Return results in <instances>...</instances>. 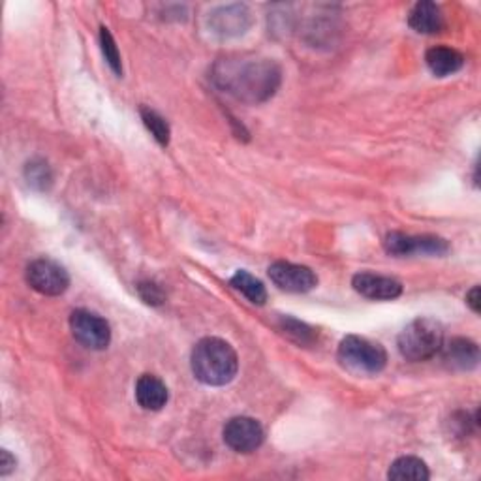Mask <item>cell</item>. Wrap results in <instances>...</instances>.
<instances>
[{"mask_svg": "<svg viewBox=\"0 0 481 481\" xmlns=\"http://www.w3.org/2000/svg\"><path fill=\"white\" fill-rule=\"evenodd\" d=\"M215 83L245 104H261L277 93L282 70L269 58H226L213 68Z\"/></svg>", "mask_w": 481, "mask_h": 481, "instance_id": "cell-1", "label": "cell"}, {"mask_svg": "<svg viewBox=\"0 0 481 481\" xmlns=\"http://www.w3.org/2000/svg\"><path fill=\"white\" fill-rule=\"evenodd\" d=\"M190 365L196 380L205 385L219 387L235 378L239 357L230 343L217 337H205L194 346Z\"/></svg>", "mask_w": 481, "mask_h": 481, "instance_id": "cell-2", "label": "cell"}, {"mask_svg": "<svg viewBox=\"0 0 481 481\" xmlns=\"http://www.w3.org/2000/svg\"><path fill=\"white\" fill-rule=\"evenodd\" d=\"M444 344V327L435 318L412 320L397 339L399 352L404 359L419 363L435 357Z\"/></svg>", "mask_w": 481, "mask_h": 481, "instance_id": "cell-3", "label": "cell"}, {"mask_svg": "<svg viewBox=\"0 0 481 481\" xmlns=\"http://www.w3.org/2000/svg\"><path fill=\"white\" fill-rule=\"evenodd\" d=\"M337 359L355 376H376L387 365L385 350L378 343L357 335H348L341 341Z\"/></svg>", "mask_w": 481, "mask_h": 481, "instance_id": "cell-4", "label": "cell"}, {"mask_svg": "<svg viewBox=\"0 0 481 481\" xmlns=\"http://www.w3.org/2000/svg\"><path fill=\"white\" fill-rule=\"evenodd\" d=\"M384 251L395 258L406 256H445L449 243L438 235H408L391 231L384 239Z\"/></svg>", "mask_w": 481, "mask_h": 481, "instance_id": "cell-5", "label": "cell"}, {"mask_svg": "<svg viewBox=\"0 0 481 481\" xmlns=\"http://www.w3.org/2000/svg\"><path fill=\"white\" fill-rule=\"evenodd\" d=\"M26 282L35 292L49 297L63 295L70 286L68 271L47 258L35 260L26 267Z\"/></svg>", "mask_w": 481, "mask_h": 481, "instance_id": "cell-6", "label": "cell"}, {"mask_svg": "<svg viewBox=\"0 0 481 481\" xmlns=\"http://www.w3.org/2000/svg\"><path fill=\"white\" fill-rule=\"evenodd\" d=\"M70 329L74 339L88 350H106L111 343L109 323L100 314L87 309L72 312Z\"/></svg>", "mask_w": 481, "mask_h": 481, "instance_id": "cell-7", "label": "cell"}, {"mask_svg": "<svg viewBox=\"0 0 481 481\" xmlns=\"http://www.w3.org/2000/svg\"><path fill=\"white\" fill-rule=\"evenodd\" d=\"M222 435L226 445L237 451V454H252V451H256L263 444L265 438L260 421L249 415L231 417L224 425Z\"/></svg>", "mask_w": 481, "mask_h": 481, "instance_id": "cell-8", "label": "cell"}, {"mask_svg": "<svg viewBox=\"0 0 481 481\" xmlns=\"http://www.w3.org/2000/svg\"><path fill=\"white\" fill-rule=\"evenodd\" d=\"M269 279L277 288L290 293H307L318 286V277L311 267L290 261L271 263Z\"/></svg>", "mask_w": 481, "mask_h": 481, "instance_id": "cell-9", "label": "cell"}, {"mask_svg": "<svg viewBox=\"0 0 481 481\" xmlns=\"http://www.w3.org/2000/svg\"><path fill=\"white\" fill-rule=\"evenodd\" d=\"M251 25H252L251 12L247 6H240V5L219 8L217 12H213V15L209 17L210 30L222 38H233L239 35H245Z\"/></svg>", "mask_w": 481, "mask_h": 481, "instance_id": "cell-10", "label": "cell"}, {"mask_svg": "<svg viewBox=\"0 0 481 481\" xmlns=\"http://www.w3.org/2000/svg\"><path fill=\"white\" fill-rule=\"evenodd\" d=\"M353 290L373 301H391L403 293V284L397 279L376 275V273H357L352 279Z\"/></svg>", "mask_w": 481, "mask_h": 481, "instance_id": "cell-11", "label": "cell"}, {"mask_svg": "<svg viewBox=\"0 0 481 481\" xmlns=\"http://www.w3.org/2000/svg\"><path fill=\"white\" fill-rule=\"evenodd\" d=\"M442 359L447 369L451 371H474L479 363V348L474 341L465 337H455L442 344L440 348Z\"/></svg>", "mask_w": 481, "mask_h": 481, "instance_id": "cell-12", "label": "cell"}, {"mask_svg": "<svg viewBox=\"0 0 481 481\" xmlns=\"http://www.w3.org/2000/svg\"><path fill=\"white\" fill-rule=\"evenodd\" d=\"M169 391L155 374H141L136 382V401L143 410L159 412L168 404Z\"/></svg>", "mask_w": 481, "mask_h": 481, "instance_id": "cell-13", "label": "cell"}, {"mask_svg": "<svg viewBox=\"0 0 481 481\" xmlns=\"http://www.w3.org/2000/svg\"><path fill=\"white\" fill-rule=\"evenodd\" d=\"M408 25L419 35H438L444 30L445 19L442 14V8L431 0H424V3H417L410 15H408Z\"/></svg>", "mask_w": 481, "mask_h": 481, "instance_id": "cell-14", "label": "cell"}, {"mask_svg": "<svg viewBox=\"0 0 481 481\" xmlns=\"http://www.w3.org/2000/svg\"><path fill=\"white\" fill-rule=\"evenodd\" d=\"M425 63L431 74H435L436 77H447L457 74L465 67V56L454 47L436 46L427 51Z\"/></svg>", "mask_w": 481, "mask_h": 481, "instance_id": "cell-15", "label": "cell"}, {"mask_svg": "<svg viewBox=\"0 0 481 481\" xmlns=\"http://www.w3.org/2000/svg\"><path fill=\"white\" fill-rule=\"evenodd\" d=\"M387 477L394 481H427L431 477V472L419 457H399L387 470Z\"/></svg>", "mask_w": 481, "mask_h": 481, "instance_id": "cell-16", "label": "cell"}, {"mask_svg": "<svg viewBox=\"0 0 481 481\" xmlns=\"http://www.w3.org/2000/svg\"><path fill=\"white\" fill-rule=\"evenodd\" d=\"M231 286L240 293L245 295L252 305H265L267 301V290L261 281L252 277L249 271H237L231 277Z\"/></svg>", "mask_w": 481, "mask_h": 481, "instance_id": "cell-17", "label": "cell"}, {"mask_svg": "<svg viewBox=\"0 0 481 481\" xmlns=\"http://www.w3.org/2000/svg\"><path fill=\"white\" fill-rule=\"evenodd\" d=\"M25 179L30 187L44 192L53 185V171L46 160L35 159L25 166Z\"/></svg>", "mask_w": 481, "mask_h": 481, "instance_id": "cell-18", "label": "cell"}, {"mask_svg": "<svg viewBox=\"0 0 481 481\" xmlns=\"http://www.w3.org/2000/svg\"><path fill=\"white\" fill-rule=\"evenodd\" d=\"M141 118L143 123L147 127V130L153 134V138L162 145V147H168L169 143V136H171V130H169V125L168 120L157 113L155 109H148V107H141Z\"/></svg>", "mask_w": 481, "mask_h": 481, "instance_id": "cell-19", "label": "cell"}, {"mask_svg": "<svg viewBox=\"0 0 481 481\" xmlns=\"http://www.w3.org/2000/svg\"><path fill=\"white\" fill-rule=\"evenodd\" d=\"M281 331H284V335H288L297 344H312V341L316 339L312 327L288 316L281 320Z\"/></svg>", "mask_w": 481, "mask_h": 481, "instance_id": "cell-20", "label": "cell"}, {"mask_svg": "<svg viewBox=\"0 0 481 481\" xmlns=\"http://www.w3.org/2000/svg\"><path fill=\"white\" fill-rule=\"evenodd\" d=\"M100 46H102V53L106 56V63L109 65V68L117 76H123V63H120L118 47H117V44L109 33V28H106V26L100 28Z\"/></svg>", "mask_w": 481, "mask_h": 481, "instance_id": "cell-21", "label": "cell"}, {"mask_svg": "<svg viewBox=\"0 0 481 481\" xmlns=\"http://www.w3.org/2000/svg\"><path fill=\"white\" fill-rule=\"evenodd\" d=\"M138 292H139V297L145 301L147 305H153V307H159L164 303V292L160 290L159 284L150 282V281H143L138 284Z\"/></svg>", "mask_w": 481, "mask_h": 481, "instance_id": "cell-22", "label": "cell"}, {"mask_svg": "<svg viewBox=\"0 0 481 481\" xmlns=\"http://www.w3.org/2000/svg\"><path fill=\"white\" fill-rule=\"evenodd\" d=\"M15 468V459L10 455L8 449H3V454H0V474L6 476Z\"/></svg>", "mask_w": 481, "mask_h": 481, "instance_id": "cell-23", "label": "cell"}, {"mask_svg": "<svg viewBox=\"0 0 481 481\" xmlns=\"http://www.w3.org/2000/svg\"><path fill=\"white\" fill-rule=\"evenodd\" d=\"M466 303H468V307H470L476 314H479V286H474V288L466 293Z\"/></svg>", "mask_w": 481, "mask_h": 481, "instance_id": "cell-24", "label": "cell"}]
</instances>
